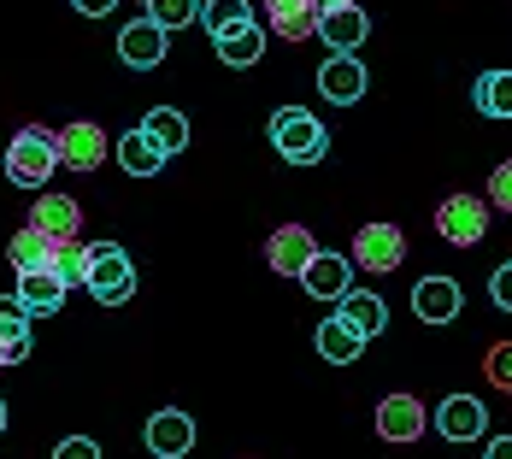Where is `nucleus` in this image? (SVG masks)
Listing matches in <instances>:
<instances>
[{
	"mask_svg": "<svg viewBox=\"0 0 512 459\" xmlns=\"http://www.w3.org/2000/svg\"><path fill=\"white\" fill-rule=\"evenodd\" d=\"M271 148L283 153L289 165H318L330 153V136H324V124L312 118L307 106H283V112H271Z\"/></svg>",
	"mask_w": 512,
	"mask_h": 459,
	"instance_id": "f257e3e1",
	"label": "nucleus"
},
{
	"mask_svg": "<svg viewBox=\"0 0 512 459\" xmlns=\"http://www.w3.org/2000/svg\"><path fill=\"white\" fill-rule=\"evenodd\" d=\"M83 289L101 306H124L136 295V265L118 242H89V271H83Z\"/></svg>",
	"mask_w": 512,
	"mask_h": 459,
	"instance_id": "f03ea898",
	"label": "nucleus"
},
{
	"mask_svg": "<svg viewBox=\"0 0 512 459\" xmlns=\"http://www.w3.org/2000/svg\"><path fill=\"white\" fill-rule=\"evenodd\" d=\"M53 171H59V148H53V130H42V124L18 130V136H12V148H6V177H12L18 189H42Z\"/></svg>",
	"mask_w": 512,
	"mask_h": 459,
	"instance_id": "7ed1b4c3",
	"label": "nucleus"
},
{
	"mask_svg": "<svg viewBox=\"0 0 512 459\" xmlns=\"http://www.w3.org/2000/svg\"><path fill=\"white\" fill-rule=\"evenodd\" d=\"M436 230H442L454 248H471V242H483V230H489V206L477 201V195H448V201L436 206Z\"/></svg>",
	"mask_w": 512,
	"mask_h": 459,
	"instance_id": "20e7f679",
	"label": "nucleus"
},
{
	"mask_svg": "<svg viewBox=\"0 0 512 459\" xmlns=\"http://www.w3.org/2000/svg\"><path fill=\"white\" fill-rule=\"evenodd\" d=\"M401 259H407V236L395 224H365L354 236V259L348 265H359V271H395Z\"/></svg>",
	"mask_w": 512,
	"mask_h": 459,
	"instance_id": "39448f33",
	"label": "nucleus"
},
{
	"mask_svg": "<svg viewBox=\"0 0 512 459\" xmlns=\"http://www.w3.org/2000/svg\"><path fill=\"white\" fill-rule=\"evenodd\" d=\"M312 259H318V242H312L307 224H283V230H271V242H265V265H271V271L301 277Z\"/></svg>",
	"mask_w": 512,
	"mask_h": 459,
	"instance_id": "423d86ee",
	"label": "nucleus"
},
{
	"mask_svg": "<svg viewBox=\"0 0 512 459\" xmlns=\"http://www.w3.org/2000/svg\"><path fill=\"white\" fill-rule=\"evenodd\" d=\"M53 148H59V165H71V171H95L106 159V136H101V124H65L59 136H53Z\"/></svg>",
	"mask_w": 512,
	"mask_h": 459,
	"instance_id": "0eeeda50",
	"label": "nucleus"
},
{
	"mask_svg": "<svg viewBox=\"0 0 512 459\" xmlns=\"http://www.w3.org/2000/svg\"><path fill=\"white\" fill-rule=\"evenodd\" d=\"M195 448V418L189 412H177V407H165L148 418V454L159 459H183Z\"/></svg>",
	"mask_w": 512,
	"mask_h": 459,
	"instance_id": "6e6552de",
	"label": "nucleus"
},
{
	"mask_svg": "<svg viewBox=\"0 0 512 459\" xmlns=\"http://www.w3.org/2000/svg\"><path fill=\"white\" fill-rule=\"evenodd\" d=\"M318 89H324V101L354 106L359 95H365V65H359L354 53H330L324 71H318Z\"/></svg>",
	"mask_w": 512,
	"mask_h": 459,
	"instance_id": "1a4fd4ad",
	"label": "nucleus"
},
{
	"mask_svg": "<svg viewBox=\"0 0 512 459\" xmlns=\"http://www.w3.org/2000/svg\"><path fill=\"white\" fill-rule=\"evenodd\" d=\"M460 306H465V295H460L454 277H424V283L412 289V312H418L424 324H448V318H460Z\"/></svg>",
	"mask_w": 512,
	"mask_h": 459,
	"instance_id": "9d476101",
	"label": "nucleus"
},
{
	"mask_svg": "<svg viewBox=\"0 0 512 459\" xmlns=\"http://www.w3.org/2000/svg\"><path fill=\"white\" fill-rule=\"evenodd\" d=\"M118 59H124V65H136V71H154L159 59H165V30L148 24V18L124 24V30H118Z\"/></svg>",
	"mask_w": 512,
	"mask_h": 459,
	"instance_id": "9b49d317",
	"label": "nucleus"
},
{
	"mask_svg": "<svg viewBox=\"0 0 512 459\" xmlns=\"http://www.w3.org/2000/svg\"><path fill=\"white\" fill-rule=\"evenodd\" d=\"M483 424H489V412H483V401H471V395H448V401L436 407V430H442L448 442H477Z\"/></svg>",
	"mask_w": 512,
	"mask_h": 459,
	"instance_id": "f8f14e48",
	"label": "nucleus"
},
{
	"mask_svg": "<svg viewBox=\"0 0 512 459\" xmlns=\"http://www.w3.org/2000/svg\"><path fill=\"white\" fill-rule=\"evenodd\" d=\"M301 283H307V295H318V301H342L348 289H354V265L342 254H318L301 271Z\"/></svg>",
	"mask_w": 512,
	"mask_h": 459,
	"instance_id": "ddd939ff",
	"label": "nucleus"
},
{
	"mask_svg": "<svg viewBox=\"0 0 512 459\" xmlns=\"http://www.w3.org/2000/svg\"><path fill=\"white\" fill-rule=\"evenodd\" d=\"M377 436H383V442H418V436H424V407H418L412 395H389V401L377 407Z\"/></svg>",
	"mask_w": 512,
	"mask_h": 459,
	"instance_id": "4468645a",
	"label": "nucleus"
},
{
	"mask_svg": "<svg viewBox=\"0 0 512 459\" xmlns=\"http://www.w3.org/2000/svg\"><path fill=\"white\" fill-rule=\"evenodd\" d=\"M318 36L330 42V53H359V42L371 36V24H365L359 6H336V12H318Z\"/></svg>",
	"mask_w": 512,
	"mask_h": 459,
	"instance_id": "2eb2a0df",
	"label": "nucleus"
},
{
	"mask_svg": "<svg viewBox=\"0 0 512 459\" xmlns=\"http://www.w3.org/2000/svg\"><path fill=\"white\" fill-rule=\"evenodd\" d=\"M77 224H83V212H77L71 195H42L36 212H30V230H42L48 242H71V236H77Z\"/></svg>",
	"mask_w": 512,
	"mask_h": 459,
	"instance_id": "dca6fc26",
	"label": "nucleus"
},
{
	"mask_svg": "<svg viewBox=\"0 0 512 459\" xmlns=\"http://www.w3.org/2000/svg\"><path fill=\"white\" fill-rule=\"evenodd\" d=\"M65 295H71V289H65V283H59L53 271H24V277H18V295H12V301L24 306L30 318H48V312H59V306H65Z\"/></svg>",
	"mask_w": 512,
	"mask_h": 459,
	"instance_id": "f3484780",
	"label": "nucleus"
},
{
	"mask_svg": "<svg viewBox=\"0 0 512 459\" xmlns=\"http://www.w3.org/2000/svg\"><path fill=\"white\" fill-rule=\"evenodd\" d=\"M265 18H271V30L289 36V42L318 36V6H312V0H265Z\"/></svg>",
	"mask_w": 512,
	"mask_h": 459,
	"instance_id": "a211bd4d",
	"label": "nucleus"
},
{
	"mask_svg": "<svg viewBox=\"0 0 512 459\" xmlns=\"http://www.w3.org/2000/svg\"><path fill=\"white\" fill-rule=\"evenodd\" d=\"M24 354H30V312L12 295H0V365H18Z\"/></svg>",
	"mask_w": 512,
	"mask_h": 459,
	"instance_id": "6ab92c4d",
	"label": "nucleus"
},
{
	"mask_svg": "<svg viewBox=\"0 0 512 459\" xmlns=\"http://www.w3.org/2000/svg\"><path fill=\"white\" fill-rule=\"evenodd\" d=\"M336 318H342V324L354 330L359 342H371V336H383V324H389V306L377 301V295H354V289H348Z\"/></svg>",
	"mask_w": 512,
	"mask_h": 459,
	"instance_id": "aec40b11",
	"label": "nucleus"
},
{
	"mask_svg": "<svg viewBox=\"0 0 512 459\" xmlns=\"http://www.w3.org/2000/svg\"><path fill=\"white\" fill-rule=\"evenodd\" d=\"M142 130L154 136V148L165 153V159L189 148V118H183V112H171V106H154V112L142 118Z\"/></svg>",
	"mask_w": 512,
	"mask_h": 459,
	"instance_id": "412c9836",
	"label": "nucleus"
},
{
	"mask_svg": "<svg viewBox=\"0 0 512 459\" xmlns=\"http://www.w3.org/2000/svg\"><path fill=\"white\" fill-rule=\"evenodd\" d=\"M118 165H124L130 177H159V171H165V153L154 148L148 130H130V136L118 142Z\"/></svg>",
	"mask_w": 512,
	"mask_h": 459,
	"instance_id": "4be33fe9",
	"label": "nucleus"
},
{
	"mask_svg": "<svg viewBox=\"0 0 512 459\" xmlns=\"http://www.w3.org/2000/svg\"><path fill=\"white\" fill-rule=\"evenodd\" d=\"M471 101H477L483 118H512V71H483Z\"/></svg>",
	"mask_w": 512,
	"mask_h": 459,
	"instance_id": "5701e85b",
	"label": "nucleus"
},
{
	"mask_svg": "<svg viewBox=\"0 0 512 459\" xmlns=\"http://www.w3.org/2000/svg\"><path fill=\"white\" fill-rule=\"evenodd\" d=\"M359 348H365V342H359V336L348 330V324H342V318H336V312L318 324V354L330 359V365H354Z\"/></svg>",
	"mask_w": 512,
	"mask_h": 459,
	"instance_id": "b1692460",
	"label": "nucleus"
},
{
	"mask_svg": "<svg viewBox=\"0 0 512 459\" xmlns=\"http://www.w3.org/2000/svg\"><path fill=\"white\" fill-rule=\"evenodd\" d=\"M6 259L18 265V277H24V271H48L53 265V242L42 236V230H18V236L6 242Z\"/></svg>",
	"mask_w": 512,
	"mask_h": 459,
	"instance_id": "393cba45",
	"label": "nucleus"
},
{
	"mask_svg": "<svg viewBox=\"0 0 512 459\" xmlns=\"http://www.w3.org/2000/svg\"><path fill=\"white\" fill-rule=\"evenodd\" d=\"M259 53H265V30L259 24H242V30H230V36H218V59L224 65H259Z\"/></svg>",
	"mask_w": 512,
	"mask_h": 459,
	"instance_id": "a878e982",
	"label": "nucleus"
},
{
	"mask_svg": "<svg viewBox=\"0 0 512 459\" xmlns=\"http://www.w3.org/2000/svg\"><path fill=\"white\" fill-rule=\"evenodd\" d=\"M201 24L212 30V42H218V36H230V30H242V24H254V6H248V0H206Z\"/></svg>",
	"mask_w": 512,
	"mask_h": 459,
	"instance_id": "bb28decb",
	"label": "nucleus"
},
{
	"mask_svg": "<svg viewBox=\"0 0 512 459\" xmlns=\"http://www.w3.org/2000/svg\"><path fill=\"white\" fill-rule=\"evenodd\" d=\"M48 271L65 283V289H77V283H83V271H89V248H83L77 236H71V242H53V265H48Z\"/></svg>",
	"mask_w": 512,
	"mask_h": 459,
	"instance_id": "cd10ccee",
	"label": "nucleus"
},
{
	"mask_svg": "<svg viewBox=\"0 0 512 459\" xmlns=\"http://www.w3.org/2000/svg\"><path fill=\"white\" fill-rule=\"evenodd\" d=\"M189 18H201V0H148V24L159 30H183Z\"/></svg>",
	"mask_w": 512,
	"mask_h": 459,
	"instance_id": "c85d7f7f",
	"label": "nucleus"
},
{
	"mask_svg": "<svg viewBox=\"0 0 512 459\" xmlns=\"http://www.w3.org/2000/svg\"><path fill=\"white\" fill-rule=\"evenodd\" d=\"M483 371H489V383H495V389H507V395H512V342H501V348H489V359H483Z\"/></svg>",
	"mask_w": 512,
	"mask_h": 459,
	"instance_id": "c756f323",
	"label": "nucleus"
},
{
	"mask_svg": "<svg viewBox=\"0 0 512 459\" xmlns=\"http://www.w3.org/2000/svg\"><path fill=\"white\" fill-rule=\"evenodd\" d=\"M489 201L501 206V212H512V159L501 171H489Z\"/></svg>",
	"mask_w": 512,
	"mask_h": 459,
	"instance_id": "7c9ffc66",
	"label": "nucleus"
},
{
	"mask_svg": "<svg viewBox=\"0 0 512 459\" xmlns=\"http://www.w3.org/2000/svg\"><path fill=\"white\" fill-rule=\"evenodd\" d=\"M489 301L501 306V312H512V259L495 271V277H489Z\"/></svg>",
	"mask_w": 512,
	"mask_h": 459,
	"instance_id": "2f4dec72",
	"label": "nucleus"
},
{
	"mask_svg": "<svg viewBox=\"0 0 512 459\" xmlns=\"http://www.w3.org/2000/svg\"><path fill=\"white\" fill-rule=\"evenodd\" d=\"M53 459H101V448H95L89 436H65V442L53 448Z\"/></svg>",
	"mask_w": 512,
	"mask_h": 459,
	"instance_id": "473e14b6",
	"label": "nucleus"
},
{
	"mask_svg": "<svg viewBox=\"0 0 512 459\" xmlns=\"http://www.w3.org/2000/svg\"><path fill=\"white\" fill-rule=\"evenodd\" d=\"M71 6H77V12H83V18H106V12H112V6H118V0H71Z\"/></svg>",
	"mask_w": 512,
	"mask_h": 459,
	"instance_id": "72a5a7b5",
	"label": "nucleus"
},
{
	"mask_svg": "<svg viewBox=\"0 0 512 459\" xmlns=\"http://www.w3.org/2000/svg\"><path fill=\"white\" fill-rule=\"evenodd\" d=\"M483 459H512V436H495V442H489V454Z\"/></svg>",
	"mask_w": 512,
	"mask_h": 459,
	"instance_id": "f704fd0d",
	"label": "nucleus"
},
{
	"mask_svg": "<svg viewBox=\"0 0 512 459\" xmlns=\"http://www.w3.org/2000/svg\"><path fill=\"white\" fill-rule=\"evenodd\" d=\"M318 12H336V6H359V0H312Z\"/></svg>",
	"mask_w": 512,
	"mask_h": 459,
	"instance_id": "c9c22d12",
	"label": "nucleus"
},
{
	"mask_svg": "<svg viewBox=\"0 0 512 459\" xmlns=\"http://www.w3.org/2000/svg\"><path fill=\"white\" fill-rule=\"evenodd\" d=\"M0 430H6V401H0Z\"/></svg>",
	"mask_w": 512,
	"mask_h": 459,
	"instance_id": "e433bc0d",
	"label": "nucleus"
}]
</instances>
